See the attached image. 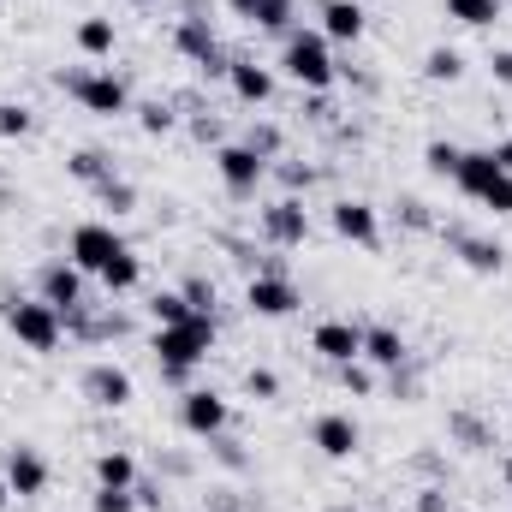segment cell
<instances>
[{"label": "cell", "mask_w": 512, "mask_h": 512, "mask_svg": "<svg viewBox=\"0 0 512 512\" xmlns=\"http://www.w3.org/2000/svg\"><path fill=\"white\" fill-rule=\"evenodd\" d=\"M489 72H495V84L512 90V48H495V54H489Z\"/></svg>", "instance_id": "60d3db41"}, {"label": "cell", "mask_w": 512, "mask_h": 512, "mask_svg": "<svg viewBox=\"0 0 512 512\" xmlns=\"http://www.w3.org/2000/svg\"><path fill=\"white\" fill-rule=\"evenodd\" d=\"M441 6H447V18H459V24H471V30L501 24V0H441Z\"/></svg>", "instance_id": "d4e9b609"}, {"label": "cell", "mask_w": 512, "mask_h": 512, "mask_svg": "<svg viewBox=\"0 0 512 512\" xmlns=\"http://www.w3.org/2000/svg\"><path fill=\"white\" fill-rule=\"evenodd\" d=\"M262 239L280 245V251H298V245L310 239V215H304V203H298V197L268 203V209H262Z\"/></svg>", "instance_id": "7c38bea8"}, {"label": "cell", "mask_w": 512, "mask_h": 512, "mask_svg": "<svg viewBox=\"0 0 512 512\" xmlns=\"http://www.w3.org/2000/svg\"><path fill=\"white\" fill-rule=\"evenodd\" d=\"M137 126L149 131V137H167V131H173V108H167V102H143V108H137Z\"/></svg>", "instance_id": "1f68e13d"}, {"label": "cell", "mask_w": 512, "mask_h": 512, "mask_svg": "<svg viewBox=\"0 0 512 512\" xmlns=\"http://www.w3.org/2000/svg\"><path fill=\"white\" fill-rule=\"evenodd\" d=\"M489 155H495V161H501V167H507V173H512V143H495Z\"/></svg>", "instance_id": "f6af8a7d"}, {"label": "cell", "mask_w": 512, "mask_h": 512, "mask_svg": "<svg viewBox=\"0 0 512 512\" xmlns=\"http://www.w3.org/2000/svg\"><path fill=\"white\" fill-rule=\"evenodd\" d=\"M102 286H108V292H137V286H143V262L126 251L114 268H108V274H102Z\"/></svg>", "instance_id": "f546056e"}, {"label": "cell", "mask_w": 512, "mask_h": 512, "mask_svg": "<svg viewBox=\"0 0 512 512\" xmlns=\"http://www.w3.org/2000/svg\"><path fill=\"white\" fill-rule=\"evenodd\" d=\"M280 72L304 90H334V54H328V36L322 30H286L280 42Z\"/></svg>", "instance_id": "7a4b0ae2"}, {"label": "cell", "mask_w": 512, "mask_h": 512, "mask_svg": "<svg viewBox=\"0 0 512 512\" xmlns=\"http://www.w3.org/2000/svg\"><path fill=\"white\" fill-rule=\"evenodd\" d=\"M30 108L24 102H0V137H30Z\"/></svg>", "instance_id": "d6a6232c"}, {"label": "cell", "mask_w": 512, "mask_h": 512, "mask_svg": "<svg viewBox=\"0 0 512 512\" xmlns=\"http://www.w3.org/2000/svg\"><path fill=\"white\" fill-rule=\"evenodd\" d=\"M36 286H42V304H54L60 316H72V310L84 304V268H78V262H48V268L36 274Z\"/></svg>", "instance_id": "2e32d148"}, {"label": "cell", "mask_w": 512, "mask_h": 512, "mask_svg": "<svg viewBox=\"0 0 512 512\" xmlns=\"http://www.w3.org/2000/svg\"><path fill=\"white\" fill-rule=\"evenodd\" d=\"M280 179H286V191H298V185H310L316 173H310V167H280Z\"/></svg>", "instance_id": "b9f144b4"}, {"label": "cell", "mask_w": 512, "mask_h": 512, "mask_svg": "<svg viewBox=\"0 0 512 512\" xmlns=\"http://www.w3.org/2000/svg\"><path fill=\"white\" fill-rule=\"evenodd\" d=\"M173 48L185 54V60H197L203 72H215V78H227V54H221V42H215V24H209V12H185L179 18V30H173Z\"/></svg>", "instance_id": "52a82bcc"}, {"label": "cell", "mask_w": 512, "mask_h": 512, "mask_svg": "<svg viewBox=\"0 0 512 512\" xmlns=\"http://www.w3.org/2000/svg\"><path fill=\"white\" fill-rule=\"evenodd\" d=\"M423 78L429 84H459L465 78V54L459 48H429L423 54Z\"/></svg>", "instance_id": "cb8c5ba5"}, {"label": "cell", "mask_w": 512, "mask_h": 512, "mask_svg": "<svg viewBox=\"0 0 512 512\" xmlns=\"http://www.w3.org/2000/svg\"><path fill=\"white\" fill-rule=\"evenodd\" d=\"M131 6H155V0H131Z\"/></svg>", "instance_id": "c3c4849f"}, {"label": "cell", "mask_w": 512, "mask_h": 512, "mask_svg": "<svg viewBox=\"0 0 512 512\" xmlns=\"http://www.w3.org/2000/svg\"><path fill=\"white\" fill-rule=\"evenodd\" d=\"M405 358L411 352H405V334L399 328H387V322H370L364 328V364H376V370L393 376V370H405Z\"/></svg>", "instance_id": "ac0fdd59"}, {"label": "cell", "mask_w": 512, "mask_h": 512, "mask_svg": "<svg viewBox=\"0 0 512 512\" xmlns=\"http://www.w3.org/2000/svg\"><path fill=\"white\" fill-rule=\"evenodd\" d=\"M209 447L221 453V465H227V471H245V453H239V441H227V435H215Z\"/></svg>", "instance_id": "ab89813d"}, {"label": "cell", "mask_w": 512, "mask_h": 512, "mask_svg": "<svg viewBox=\"0 0 512 512\" xmlns=\"http://www.w3.org/2000/svg\"><path fill=\"white\" fill-rule=\"evenodd\" d=\"M310 441H316L322 459H352V453L364 447V429H358L346 411H322V417L310 423Z\"/></svg>", "instance_id": "5bb4252c"}, {"label": "cell", "mask_w": 512, "mask_h": 512, "mask_svg": "<svg viewBox=\"0 0 512 512\" xmlns=\"http://www.w3.org/2000/svg\"><path fill=\"white\" fill-rule=\"evenodd\" d=\"M227 84H233V96H239L245 108H262V102L274 96V72L256 66V60H233V66H227Z\"/></svg>", "instance_id": "ffe728a7"}, {"label": "cell", "mask_w": 512, "mask_h": 512, "mask_svg": "<svg viewBox=\"0 0 512 512\" xmlns=\"http://www.w3.org/2000/svg\"><path fill=\"white\" fill-rule=\"evenodd\" d=\"M328 227H334L340 239L364 245V251H376V245H382V221H376V209H370L364 197H340V203L328 209Z\"/></svg>", "instance_id": "8fae6325"}, {"label": "cell", "mask_w": 512, "mask_h": 512, "mask_svg": "<svg viewBox=\"0 0 512 512\" xmlns=\"http://www.w3.org/2000/svg\"><path fill=\"white\" fill-rule=\"evenodd\" d=\"M60 84H66V96H72L84 114H102V120L131 114V90L114 72H60Z\"/></svg>", "instance_id": "5b68a950"}, {"label": "cell", "mask_w": 512, "mask_h": 512, "mask_svg": "<svg viewBox=\"0 0 512 512\" xmlns=\"http://www.w3.org/2000/svg\"><path fill=\"white\" fill-rule=\"evenodd\" d=\"M340 382H346V393H376V376L364 364H340Z\"/></svg>", "instance_id": "74e56055"}, {"label": "cell", "mask_w": 512, "mask_h": 512, "mask_svg": "<svg viewBox=\"0 0 512 512\" xmlns=\"http://www.w3.org/2000/svg\"><path fill=\"white\" fill-rule=\"evenodd\" d=\"M316 18H322L328 42H358L364 36V6L358 0H316Z\"/></svg>", "instance_id": "d6986e66"}, {"label": "cell", "mask_w": 512, "mask_h": 512, "mask_svg": "<svg viewBox=\"0 0 512 512\" xmlns=\"http://www.w3.org/2000/svg\"><path fill=\"white\" fill-rule=\"evenodd\" d=\"M453 251H459V262H465L471 274H501V268H507V245L477 239V233H453Z\"/></svg>", "instance_id": "44dd1931"}, {"label": "cell", "mask_w": 512, "mask_h": 512, "mask_svg": "<svg viewBox=\"0 0 512 512\" xmlns=\"http://www.w3.org/2000/svg\"><path fill=\"white\" fill-rule=\"evenodd\" d=\"M215 352V316H191V322H173V328H155V364H161V382L185 387Z\"/></svg>", "instance_id": "6da1fadb"}, {"label": "cell", "mask_w": 512, "mask_h": 512, "mask_svg": "<svg viewBox=\"0 0 512 512\" xmlns=\"http://www.w3.org/2000/svg\"><path fill=\"white\" fill-rule=\"evenodd\" d=\"M453 435H459L465 447H495V435H489L477 417H453Z\"/></svg>", "instance_id": "d590c367"}, {"label": "cell", "mask_w": 512, "mask_h": 512, "mask_svg": "<svg viewBox=\"0 0 512 512\" xmlns=\"http://www.w3.org/2000/svg\"><path fill=\"white\" fill-rule=\"evenodd\" d=\"M227 6H233L239 18H256V6H262V0H227Z\"/></svg>", "instance_id": "ee69618b"}, {"label": "cell", "mask_w": 512, "mask_h": 512, "mask_svg": "<svg viewBox=\"0 0 512 512\" xmlns=\"http://www.w3.org/2000/svg\"><path fill=\"white\" fill-rule=\"evenodd\" d=\"M0 316H6V328H12V340L24 352H54L60 334H66V316L54 304H42V298H12Z\"/></svg>", "instance_id": "277c9868"}, {"label": "cell", "mask_w": 512, "mask_h": 512, "mask_svg": "<svg viewBox=\"0 0 512 512\" xmlns=\"http://www.w3.org/2000/svg\"><path fill=\"white\" fill-rule=\"evenodd\" d=\"M179 423H185L197 441H215V435H227V399H221L215 387H185V393H179Z\"/></svg>", "instance_id": "9c48e42d"}, {"label": "cell", "mask_w": 512, "mask_h": 512, "mask_svg": "<svg viewBox=\"0 0 512 512\" xmlns=\"http://www.w3.org/2000/svg\"><path fill=\"white\" fill-rule=\"evenodd\" d=\"M453 185L465 191V197H477L483 209H495V215H512V173L489 155V149H465L459 155V173H453Z\"/></svg>", "instance_id": "3957f363"}, {"label": "cell", "mask_w": 512, "mask_h": 512, "mask_svg": "<svg viewBox=\"0 0 512 512\" xmlns=\"http://www.w3.org/2000/svg\"><path fill=\"white\" fill-rule=\"evenodd\" d=\"M96 197H102V209H114V215H131V209H137V185L120 179V173H114V179H102V185H96Z\"/></svg>", "instance_id": "f1b7e54d"}, {"label": "cell", "mask_w": 512, "mask_h": 512, "mask_svg": "<svg viewBox=\"0 0 512 512\" xmlns=\"http://www.w3.org/2000/svg\"><path fill=\"white\" fill-rule=\"evenodd\" d=\"M459 155H465L459 143H429V149H423L429 173H441V179H453V173H459Z\"/></svg>", "instance_id": "4dcf8cb0"}, {"label": "cell", "mask_w": 512, "mask_h": 512, "mask_svg": "<svg viewBox=\"0 0 512 512\" xmlns=\"http://www.w3.org/2000/svg\"><path fill=\"white\" fill-rule=\"evenodd\" d=\"M215 167H221V185H227L233 197H251L256 185L268 179V161L256 155L251 143H221V149H215Z\"/></svg>", "instance_id": "30bf717a"}, {"label": "cell", "mask_w": 512, "mask_h": 512, "mask_svg": "<svg viewBox=\"0 0 512 512\" xmlns=\"http://www.w3.org/2000/svg\"><path fill=\"white\" fill-rule=\"evenodd\" d=\"M245 143H251L262 161H274V149H280V131H274V126H251V137H245Z\"/></svg>", "instance_id": "f35d334b"}, {"label": "cell", "mask_w": 512, "mask_h": 512, "mask_svg": "<svg viewBox=\"0 0 512 512\" xmlns=\"http://www.w3.org/2000/svg\"><path fill=\"white\" fill-rule=\"evenodd\" d=\"M245 393H251V399H274V393H280V376H274V370H251V376H245Z\"/></svg>", "instance_id": "8d00e7d4"}, {"label": "cell", "mask_w": 512, "mask_h": 512, "mask_svg": "<svg viewBox=\"0 0 512 512\" xmlns=\"http://www.w3.org/2000/svg\"><path fill=\"white\" fill-rule=\"evenodd\" d=\"M6 501H12V489H6V477H0V512H6Z\"/></svg>", "instance_id": "bcb514c9"}, {"label": "cell", "mask_w": 512, "mask_h": 512, "mask_svg": "<svg viewBox=\"0 0 512 512\" xmlns=\"http://www.w3.org/2000/svg\"><path fill=\"white\" fill-rule=\"evenodd\" d=\"M179 292H185V304H191V310H203V316H215V280H203V274H191V280H185Z\"/></svg>", "instance_id": "836d02e7"}, {"label": "cell", "mask_w": 512, "mask_h": 512, "mask_svg": "<svg viewBox=\"0 0 512 512\" xmlns=\"http://www.w3.org/2000/svg\"><path fill=\"white\" fill-rule=\"evenodd\" d=\"M0 477H6V489H12L18 501H36V495L48 489V459L18 441V447H6V471H0Z\"/></svg>", "instance_id": "9a60e30c"}, {"label": "cell", "mask_w": 512, "mask_h": 512, "mask_svg": "<svg viewBox=\"0 0 512 512\" xmlns=\"http://www.w3.org/2000/svg\"><path fill=\"white\" fill-rule=\"evenodd\" d=\"M501 477H507V489H512V459H507V465H501Z\"/></svg>", "instance_id": "7dc6e473"}, {"label": "cell", "mask_w": 512, "mask_h": 512, "mask_svg": "<svg viewBox=\"0 0 512 512\" xmlns=\"http://www.w3.org/2000/svg\"><path fill=\"white\" fill-rule=\"evenodd\" d=\"M126 251H131V245L108 227V221H84V227H72V262H78L84 274H96V280H102V274H108Z\"/></svg>", "instance_id": "8992f818"}, {"label": "cell", "mask_w": 512, "mask_h": 512, "mask_svg": "<svg viewBox=\"0 0 512 512\" xmlns=\"http://www.w3.org/2000/svg\"><path fill=\"white\" fill-rule=\"evenodd\" d=\"M292 12H298V0H262V6H256V30H274V36H286V30H298V24H292Z\"/></svg>", "instance_id": "83f0119b"}, {"label": "cell", "mask_w": 512, "mask_h": 512, "mask_svg": "<svg viewBox=\"0 0 512 512\" xmlns=\"http://www.w3.org/2000/svg\"><path fill=\"white\" fill-rule=\"evenodd\" d=\"M149 316H155V328H173V322H191V316H203V310H191L185 292H155V298H149Z\"/></svg>", "instance_id": "4316f807"}, {"label": "cell", "mask_w": 512, "mask_h": 512, "mask_svg": "<svg viewBox=\"0 0 512 512\" xmlns=\"http://www.w3.org/2000/svg\"><path fill=\"white\" fill-rule=\"evenodd\" d=\"M334 512H358V507H334Z\"/></svg>", "instance_id": "681fc988"}, {"label": "cell", "mask_w": 512, "mask_h": 512, "mask_svg": "<svg viewBox=\"0 0 512 512\" xmlns=\"http://www.w3.org/2000/svg\"><path fill=\"white\" fill-rule=\"evenodd\" d=\"M66 167H72V179H78V185H90V191H96L102 179H114V161H108L102 149H78Z\"/></svg>", "instance_id": "484cf974"}, {"label": "cell", "mask_w": 512, "mask_h": 512, "mask_svg": "<svg viewBox=\"0 0 512 512\" xmlns=\"http://www.w3.org/2000/svg\"><path fill=\"white\" fill-rule=\"evenodd\" d=\"M84 399L102 405V411H120V405H131V376L120 364H90L84 370Z\"/></svg>", "instance_id": "e0dca14e"}, {"label": "cell", "mask_w": 512, "mask_h": 512, "mask_svg": "<svg viewBox=\"0 0 512 512\" xmlns=\"http://www.w3.org/2000/svg\"><path fill=\"white\" fill-rule=\"evenodd\" d=\"M131 483H137V459H131V453L114 447V453L96 459V489H131Z\"/></svg>", "instance_id": "7402d4cb"}, {"label": "cell", "mask_w": 512, "mask_h": 512, "mask_svg": "<svg viewBox=\"0 0 512 512\" xmlns=\"http://www.w3.org/2000/svg\"><path fill=\"white\" fill-rule=\"evenodd\" d=\"M310 352H322L334 370H340V364H358V358H364V328H358V322H340V316H334V322H316Z\"/></svg>", "instance_id": "4fadbf2b"}, {"label": "cell", "mask_w": 512, "mask_h": 512, "mask_svg": "<svg viewBox=\"0 0 512 512\" xmlns=\"http://www.w3.org/2000/svg\"><path fill=\"white\" fill-rule=\"evenodd\" d=\"M114 42H120V36H114V18H84V24H78V48H84L90 60H108Z\"/></svg>", "instance_id": "603a6c76"}, {"label": "cell", "mask_w": 512, "mask_h": 512, "mask_svg": "<svg viewBox=\"0 0 512 512\" xmlns=\"http://www.w3.org/2000/svg\"><path fill=\"white\" fill-rule=\"evenodd\" d=\"M423 512H447V489H423V501H417Z\"/></svg>", "instance_id": "7bdbcfd3"}, {"label": "cell", "mask_w": 512, "mask_h": 512, "mask_svg": "<svg viewBox=\"0 0 512 512\" xmlns=\"http://www.w3.org/2000/svg\"><path fill=\"white\" fill-rule=\"evenodd\" d=\"M298 304H304V298H298V286H292L286 274H274V268L251 274V286H245V310L262 316V322H286Z\"/></svg>", "instance_id": "ba28073f"}, {"label": "cell", "mask_w": 512, "mask_h": 512, "mask_svg": "<svg viewBox=\"0 0 512 512\" xmlns=\"http://www.w3.org/2000/svg\"><path fill=\"white\" fill-rule=\"evenodd\" d=\"M90 512H137V495L131 489H96Z\"/></svg>", "instance_id": "e575fe53"}]
</instances>
